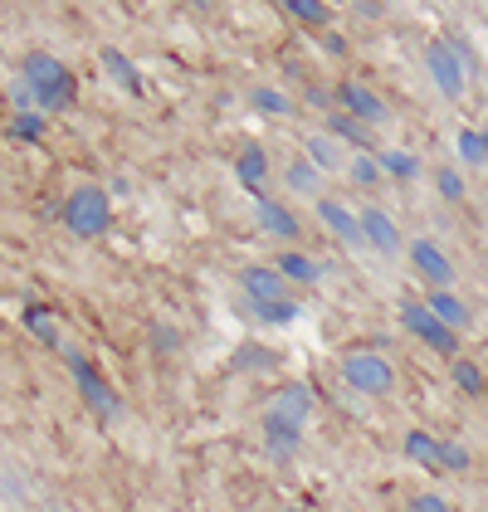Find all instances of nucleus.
Here are the masks:
<instances>
[{
    "label": "nucleus",
    "instance_id": "nucleus-10",
    "mask_svg": "<svg viewBox=\"0 0 488 512\" xmlns=\"http://www.w3.org/2000/svg\"><path fill=\"white\" fill-rule=\"evenodd\" d=\"M410 264H415V274L425 278L430 288H449L454 283V264L445 259V249L430 244V239H415L410 244Z\"/></svg>",
    "mask_w": 488,
    "mask_h": 512
},
{
    "label": "nucleus",
    "instance_id": "nucleus-31",
    "mask_svg": "<svg viewBox=\"0 0 488 512\" xmlns=\"http://www.w3.org/2000/svg\"><path fill=\"white\" fill-rule=\"evenodd\" d=\"M440 469H445V473H469V449H464V444H445V439H440Z\"/></svg>",
    "mask_w": 488,
    "mask_h": 512
},
{
    "label": "nucleus",
    "instance_id": "nucleus-33",
    "mask_svg": "<svg viewBox=\"0 0 488 512\" xmlns=\"http://www.w3.org/2000/svg\"><path fill=\"white\" fill-rule=\"evenodd\" d=\"M254 313L264 317V322H293V317H298V303H264V308H254Z\"/></svg>",
    "mask_w": 488,
    "mask_h": 512
},
{
    "label": "nucleus",
    "instance_id": "nucleus-2",
    "mask_svg": "<svg viewBox=\"0 0 488 512\" xmlns=\"http://www.w3.org/2000/svg\"><path fill=\"white\" fill-rule=\"evenodd\" d=\"M59 220H64V230H69V235L98 239L108 225H113V200H108V191H103V186L83 181V186H74V191L64 196Z\"/></svg>",
    "mask_w": 488,
    "mask_h": 512
},
{
    "label": "nucleus",
    "instance_id": "nucleus-35",
    "mask_svg": "<svg viewBox=\"0 0 488 512\" xmlns=\"http://www.w3.org/2000/svg\"><path fill=\"white\" fill-rule=\"evenodd\" d=\"M406 512H449V503L440 498V493H420V498H410Z\"/></svg>",
    "mask_w": 488,
    "mask_h": 512
},
{
    "label": "nucleus",
    "instance_id": "nucleus-29",
    "mask_svg": "<svg viewBox=\"0 0 488 512\" xmlns=\"http://www.w3.org/2000/svg\"><path fill=\"white\" fill-rule=\"evenodd\" d=\"M459 157L469 161V166L488 161V132H474V127H464V132H459Z\"/></svg>",
    "mask_w": 488,
    "mask_h": 512
},
{
    "label": "nucleus",
    "instance_id": "nucleus-21",
    "mask_svg": "<svg viewBox=\"0 0 488 512\" xmlns=\"http://www.w3.org/2000/svg\"><path fill=\"white\" fill-rule=\"evenodd\" d=\"M401 449H406V459H415V464H425V469H440V439H435V434L410 430Z\"/></svg>",
    "mask_w": 488,
    "mask_h": 512
},
{
    "label": "nucleus",
    "instance_id": "nucleus-15",
    "mask_svg": "<svg viewBox=\"0 0 488 512\" xmlns=\"http://www.w3.org/2000/svg\"><path fill=\"white\" fill-rule=\"evenodd\" d=\"M235 176L249 196H264V181H269V152L264 147H244L235 157Z\"/></svg>",
    "mask_w": 488,
    "mask_h": 512
},
{
    "label": "nucleus",
    "instance_id": "nucleus-5",
    "mask_svg": "<svg viewBox=\"0 0 488 512\" xmlns=\"http://www.w3.org/2000/svg\"><path fill=\"white\" fill-rule=\"evenodd\" d=\"M401 322H406L410 337H415V342H425L430 352H445V356L459 352V337H454V327H445L440 317L425 308V303H401Z\"/></svg>",
    "mask_w": 488,
    "mask_h": 512
},
{
    "label": "nucleus",
    "instance_id": "nucleus-4",
    "mask_svg": "<svg viewBox=\"0 0 488 512\" xmlns=\"http://www.w3.org/2000/svg\"><path fill=\"white\" fill-rule=\"evenodd\" d=\"M342 381L362 395H391L396 391V366L381 352L352 347V352H342Z\"/></svg>",
    "mask_w": 488,
    "mask_h": 512
},
{
    "label": "nucleus",
    "instance_id": "nucleus-9",
    "mask_svg": "<svg viewBox=\"0 0 488 512\" xmlns=\"http://www.w3.org/2000/svg\"><path fill=\"white\" fill-rule=\"evenodd\" d=\"M264 415H274V420H288V425H308L313 420V391L303 386V381H284L279 391L269 395V405H264Z\"/></svg>",
    "mask_w": 488,
    "mask_h": 512
},
{
    "label": "nucleus",
    "instance_id": "nucleus-13",
    "mask_svg": "<svg viewBox=\"0 0 488 512\" xmlns=\"http://www.w3.org/2000/svg\"><path fill=\"white\" fill-rule=\"evenodd\" d=\"M254 220H259L274 239H298V230H303V225H298V215L288 210L284 200H269V196L254 200Z\"/></svg>",
    "mask_w": 488,
    "mask_h": 512
},
{
    "label": "nucleus",
    "instance_id": "nucleus-18",
    "mask_svg": "<svg viewBox=\"0 0 488 512\" xmlns=\"http://www.w3.org/2000/svg\"><path fill=\"white\" fill-rule=\"evenodd\" d=\"M20 322H25V327H30V332L40 337L44 347H54V352L64 347V337H59V327H54V308H49V303H25Z\"/></svg>",
    "mask_w": 488,
    "mask_h": 512
},
{
    "label": "nucleus",
    "instance_id": "nucleus-32",
    "mask_svg": "<svg viewBox=\"0 0 488 512\" xmlns=\"http://www.w3.org/2000/svg\"><path fill=\"white\" fill-rule=\"evenodd\" d=\"M435 186H440L445 200H464V176H459L454 166H440V171H435Z\"/></svg>",
    "mask_w": 488,
    "mask_h": 512
},
{
    "label": "nucleus",
    "instance_id": "nucleus-24",
    "mask_svg": "<svg viewBox=\"0 0 488 512\" xmlns=\"http://www.w3.org/2000/svg\"><path fill=\"white\" fill-rule=\"evenodd\" d=\"M284 10L293 15V20L313 25V30H323V25H332V5H327V0H284Z\"/></svg>",
    "mask_w": 488,
    "mask_h": 512
},
{
    "label": "nucleus",
    "instance_id": "nucleus-38",
    "mask_svg": "<svg viewBox=\"0 0 488 512\" xmlns=\"http://www.w3.org/2000/svg\"><path fill=\"white\" fill-rule=\"evenodd\" d=\"M284 512H303V508H284Z\"/></svg>",
    "mask_w": 488,
    "mask_h": 512
},
{
    "label": "nucleus",
    "instance_id": "nucleus-37",
    "mask_svg": "<svg viewBox=\"0 0 488 512\" xmlns=\"http://www.w3.org/2000/svg\"><path fill=\"white\" fill-rule=\"evenodd\" d=\"M157 347H162V352L176 347V332H171V327H157Z\"/></svg>",
    "mask_w": 488,
    "mask_h": 512
},
{
    "label": "nucleus",
    "instance_id": "nucleus-7",
    "mask_svg": "<svg viewBox=\"0 0 488 512\" xmlns=\"http://www.w3.org/2000/svg\"><path fill=\"white\" fill-rule=\"evenodd\" d=\"M332 103L347 113V118H357V122H366V127H381V122L391 118L386 113V103L366 88V83H357V79H342L337 88H332Z\"/></svg>",
    "mask_w": 488,
    "mask_h": 512
},
{
    "label": "nucleus",
    "instance_id": "nucleus-6",
    "mask_svg": "<svg viewBox=\"0 0 488 512\" xmlns=\"http://www.w3.org/2000/svg\"><path fill=\"white\" fill-rule=\"evenodd\" d=\"M425 69H430V79H435V88L445 93V98H459L464 93V64H459V49L449 40H430L425 44Z\"/></svg>",
    "mask_w": 488,
    "mask_h": 512
},
{
    "label": "nucleus",
    "instance_id": "nucleus-12",
    "mask_svg": "<svg viewBox=\"0 0 488 512\" xmlns=\"http://www.w3.org/2000/svg\"><path fill=\"white\" fill-rule=\"evenodd\" d=\"M357 220H362V235L376 254H396V249H401V230H396V220H391L381 205H366Z\"/></svg>",
    "mask_w": 488,
    "mask_h": 512
},
{
    "label": "nucleus",
    "instance_id": "nucleus-3",
    "mask_svg": "<svg viewBox=\"0 0 488 512\" xmlns=\"http://www.w3.org/2000/svg\"><path fill=\"white\" fill-rule=\"evenodd\" d=\"M59 352H64L69 371H74V386H79L83 405H88L98 420H118V415H122V395L108 386V376H103V371H98V366H93V361H88L79 347H69V342H64Z\"/></svg>",
    "mask_w": 488,
    "mask_h": 512
},
{
    "label": "nucleus",
    "instance_id": "nucleus-16",
    "mask_svg": "<svg viewBox=\"0 0 488 512\" xmlns=\"http://www.w3.org/2000/svg\"><path fill=\"white\" fill-rule=\"evenodd\" d=\"M327 137H337V142H347V147H362V152H371L376 147V137H371V127L357 118H347L342 108H332L327 113Z\"/></svg>",
    "mask_w": 488,
    "mask_h": 512
},
{
    "label": "nucleus",
    "instance_id": "nucleus-26",
    "mask_svg": "<svg viewBox=\"0 0 488 512\" xmlns=\"http://www.w3.org/2000/svg\"><path fill=\"white\" fill-rule=\"evenodd\" d=\"M376 166H381V176H396V181H415L420 176V161L410 157V152H376Z\"/></svg>",
    "mask_w": 488,
    "mask_h": 512
},
{
    "label": "nucleus",
    "instance_id": "nucleus-19",
    "mask_svg": "<svg viewBox=\"0 0 488 512\" xmlns=\"http://www.w3.org/2000/svg\"><path fill=\"white\" fill-rule=\"evenodd\" d=\"M98 59H103V69H108V79H118L122 88H127V93H132V98H137V93H142V74H137V69H132V59H127V54H122V49H113V44H108V49H103V54H98Z\"/></svg>",
    "mask_w": 488,
    "mask_h": 512
},
{
    "label": "nucleus",
    "instance_id": "nucleus-34",
    "mask_svg": "<svg viewBox=\"0 0 488 512\" xmlns=\"http://www.w3.org/2000/svg\"><path fill=\"white\" fill-rule=\"evenodd\" d=\"M10 103H15V113H35V93H30V83L25 79L10 83Z\"/></svg>",
    "mask_w": 488,
    "mask_h": 512
},
{
    "label": "nucleus",
    "instance_id": "nucleus-30",
    "mask_svg": "<svg viewBox=\"0 0 488 512\" xmlns=\"http://www.w3.org/2000/svg\"><path fill=\"white\" fill-rule=\"evenodd\" d=\"M347 176H352V181H357L362 191H371V186L381 181V166H376V157H371V152H362V157L347 161Z\"/></svg>",
    "mask_w": 488,
    "mask_h": 512
},
{
    "label": "nucleus",
    "instance_id": "nucleus-14",
    "mask_svg": "<svg viewBox=\"0 0 488 512\" xmlns=\"http://www.w3.org/2000/svg\"><path fill=\"white\" fill-rule=\"evenodd\" d=\"M264 449H269V459H279L288 464L298 449H303V430L298 425H288V420H274V415H264Z\"/></svg>",
    "mask_w": 488,
    "mask_h": 512
},
{
    "label": "nucleus",
    "instance_id": "nucleus-36",
    "mask_svg": "<svg viewBox=\"0 0 488 512\" xmlns=\"http://www.w3.org/2000/svg\"><path fill=\"white\" fill-rule=\"evenodd\" d=\"M308 103H313V108H327L332 93H327V88H308ZM327 113H332V108H327Z\"/></svg>",
    "mask_w": 488,
    "mask_h": 512
},
{
    "label": "nucleus",
    "instance_id": "nucleus-8",
    "mask_svg": "<svg viewBox=\"0 0 488 512\" xmlns=\"http://www.w3.org/2000/svg\"><path fill=\"white\" fill-rule=\"evenodd\" d=\"M240 288H244V298H249V308L284 303L288 298V278L274 264H249V269H240Z\"/></svg>",
    "mask_w": 488,
    "mask_h": 512
},
{
    "label": "nucleus",
    "instance_id": "nucleus-1",
    "mask_svg": "<svg viewBox=\"0 0 488 512\" xmlns=\"http://www.w3.org/2000/svg\"><path fill=\"white\" fill-rule=\"evenodd\" d=\"M20 79L30 83V93H35V113H69L74 103H79V79H74V69L64 64V59H54L49 49H30L25 59H20Z\"/></svg>",
    "mask_w": 488,
    "mask_h": 512
},
{
    "label": "nucleus",
    "instance_id": "nucleus-28",
    "mask_svg": "<svg viewBox=\"0 0 488 512\" xmlns=\"http://www.w3.org/2000/svg\"><path fill=\"white\" fill-rule=\"evenodd\" d=\"M449 376H454V386H459L464 395H484L488 391L484 371H479L474 361H454V371H449Z\"/></svg>",
    "mask_w": 488,
    "mask_h": 512
},
{
    "label": "nucleus",
    "instance_id": "nucleus-11",
    "mask_svg": "<svg viewBox=\"0 0 488 512\" xmlns=\"http://www.w3.org/2000/svg\"><path fill=\"white\" fill-rule=\"evenodd\" d=\"M318 220H323L332 235L342 239V244H352V249H362L366 235H362V220H357V210H347L342 200H318Z\"/></svg>",
    "mask_w": 488,
    "mask_h": 512
},
{
    "label": "nucleus",
    "instance_id": "nucleus-22",
    "mask_svg": "<svg viewBox=\"0 0 488 512\" xmlns=\"http://www.w3.org/2000/svg\"><path fill=\"white\" fill-rule=\"evenodd\" d=\"M284 181L298 191V196H318V186H323V171L313 166L308 157H298V161H288V171H284Z\"/></svg>",
    "mask_w": 488,
    "mask_h": 512
},
{
    "label": "nucleus",
    "instance_id": "nucleus-25",
    "mask_svg": "<svg viewBox=\"0 0 488 512\" xmlns=\"http://www.w3.org/2000/svg\"><path fill=\"white\" fill-rule=\"evenodd\" d=\"M44 132H49L44 113H15L10 127H5V137H10V142H44Z\"/></svg>",
    "mask_w": 488,
    "mask_h": 512
},
{
    "label": "nucleus",
    "instance_id": "nucleus-23",
    "mask_svg": "<svg viewBox=\"0 0 488 512\" xmlns=\"http://www.w3.org/2000/svg\"><path fill=\"white\" fill-rule=\"evenodd\" d=\"M303 147H308V161H313L318 171H337V166H342V152H337V137H327V132H313V137H308Z\"/></svg>",
    "mask_w": 488,
    "mask_h": 512
},
{
    "label": "nucleus",
    "instance_id": "nucleus-20",
    "mask_svg": "<svg viewBox=\"0 0 488 512\" xmlns=\"http://www.w3.org/2000/svg\"><path fill=\"white\" fill-rule=\"evenodd\" d=\"M425 308H430V313L440 317L445 327H454V332H459V327L469 322V308H464V303H459V298H454L449 288H435V293L425 298Z\"/></svg>",
    "mask_w": 488,
    "mask_h": 512
},
{
    "label": "nucleus",
    "instance_id": "nucleus-17",
    "mask_svg": "<svg viewBox=\"0 0 488 512\" xmlns=\"http://www.w3.org/2000/svg\"><path fill=\"white\" fill-rule=\"evenodd\" d=\"M274 269H279L288 283H308V288L323 278V264H318L313 254H303V249H284V254L274 259Z\"/></svg>",
    "mask_w": 488,
    "mask_h": 512
},
{
    "label": "nucleus",
    "instance_id": "nucleus-27",
    "mask_svg": "<svg viewBox=\"0 0 488 512\" xmlns=\"http://www.w3.org/2000/svg\"><path fill=\"white\" fill-rule=\"evenodd\" d=\"M249 103H254L259 113H269V118H288V113H293L288 93H279V88H254V93H249Z\"/></svg>",
    "mask_w": 488,
    "mask_h": 512
}]
</instances>
